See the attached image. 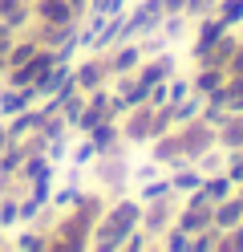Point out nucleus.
<instances>
[{
    "label": "nucleus",
    "mask_w": 243,
    "mask_h": 252,
    "mask_svg": "<svg viewBox=\"0 0 243 252\" xmlns=\"http://www.w3.org/2000/svg\"><path fill=\"white\" fill-rule=\"evenodd\" d=\"M223 94H227V110H231V114H243V77H227Z\"/></svg>",
    "instance_id": "obj_20"
},
{
    "label": "nucleus",
    "mask_w": 243,
    "mask_h": 252,
    "mask_svg": "<svg viewBox=\"0 0 243 252\" xmlns=\"http://www.w3.org/2000/svg\"><path fill=\"white\" fill-rule=\"evenodd\" d=\"M162 248H170V252H190V232H183V228H166V240H162Z\"/></svg>",
    "instance_id": "obj_22"
},
{
    "label": "nucleus",
    "mask_w": 243,
    "mask_h": 252,
    "mask_svg": "<svg viewBox=\"0 0 243 252\" xmlns=\"http://www.w3.org/2000/svg\"><path fill=\"white\" fill-rule=\"evenodd\" d=\"M215 143H219L223 151H235V147H243V114H227V122L215 130Z\"/></svg>",
    "instance_id": "obj_13"
},
{
    "label": "nucleus",
    "mask_w": 243,
    "mask_h": 252,
    "mask_svg": "<svg viewBox=\"0 0 243 252\" xmlns=\"http://www.w3.org/2000/svg\"><path fill=\"white\" fill-rule=\"evenodd\" d=\"M8 73V53H0V77Z\"/></svg>",
    "instance_id": "obj_30"
},
{
    "label": "nucleus",
    "mask_w": 243,
    "mask_h": 252,
    "mask_svg": "<svg viewBox=\"0 0 243 252\" xmlns=\"http://www.w3.org/2000/svg\"><path fill=\"white\" fill-rule=\"evenodd\" d=\"M178 143H183V159H199L203 151L215 147V126H207L203 118H194V122H183L178 126Z\"/></svg>",
    "instance_id": "obj_1"
},
{
    "label": "nucleus",
    "mask_w": 243,
    "mask_h": 252,
    "mask_svg": "<svg viewBox=\"0 0 243 252\" xmlns=\"http://www.w3.org/2000/svg\"><path fill=\"white\" fill-rule=\"evenodd\" d=\"M0 33H8V29H4V25H0Z\"/></svg>",
    "instance_id": "obj_31"
},
{
    "label": "nucleus",
    "mask_w": 243,
    "mask_h": 252,
    "mask_svg": "<svg viewBox=\"0 0 243 252\" xmlns=\"http://www.w3.org/2000/svg\"><path fill=\"white\" fill-rule=\"evenodd\" d=\"M45 122V114H41V106H28V110H21V114H12V118H4V130H8V143H21V138H28V134H37V126Z\"/></svg>",
    "instance_id": "obj_8"
},
{
    "label": "nucleus",
    "mask_w": 243,
    "mask_h": 252,
    "mask_svg": "<svg viewBox=\"0 0 243 252\" xmlns=\"http://www.w3.org/2000/svg\"><path fill=\"white\" fill-rule=\"evenodd\" d=\"M81 199H85V191H81L77 183H69V187H61V191H53V199H49V203H53L57 212H73Z\"/></svg>",
    "instance_id": "obj_17"
},
{
    "label": "nucleus",
    "mask_w": 243,
    "mask_h": 252,
    "mask_svg": "<svg viewBox=\"0 0 243 252\" xmlns=\"http://www.w3.org/2000/svg\"><path fill=\"white\" fill-rule=\"evenodd\" d=\"M89 138H93V147L102 151V155L118 151V143H122V126H118V118H106V122H97L93 130H89Z\"/></svg>",
    "instance_id": "obj_12"
},
{
    "label": "nucleus",
    "mask_w": 243,
    "mask_h": 252,
    "mask_svg": "<svg viewBox=\"0 0 243 252\" xmlns=\"http://www.w3.org/2000/svg\"><path fill=\"white\" fill-rule=\"evenodd\" d=\"M8 147V130H4V118H0V151Z\"/></svg>",
    "instance_id": "obj_29"
},
{
    "label": "nucleus",
    "mask_w": 243,
    "mask_h": 252,
    "mask_svg": "<svg viewBox=\"0 0 243 252\" xmlns=\"http://www.w3.org/2000/svg\"><path fill=\"white\" fill-rule=\"evenodd\" d=\"M37 86H0V118H12L21 114V110L37 106Z\"/></svg>",
    "instance_id": "obj_6"
},
{
    "label": "nucleus",
    "mask_w": 243,
    "mask_h": 252,
    "mask_svg": "<svg viewBox=\"0 0 243 252\" xmlns=\"http://www.w3.org/2000/svg\"><path fill=\"white\" fill-rule=\"evenodd\" d=\"M243 224V203L235 195H227L219 203H211V228H219V232H231Z\"/></svg>",
    "instance_id": "obj_9"
},
{
    "label": "nucleus",
    "mask_w": 243,
    "mask_h": 252,
    "mask_svg": "<svg viewBox=\"0 0 243 252\" xmlns=\"http://www.w3.org/2000/svg\"><path fill=\"white\" fill-rule=\"evenodd\" d=\"M8 244H12L16 252H21V248H49V236H45V232H16Z\"/></svg>",
    "instance_id": "obj_21"
},
{
    "label": "nucleus",
    "mask_w": 243,
    "mask_h": 252,
    "mask_svg": "<svg viewBox=\"0 0 243 252\" xmlns=\"http://www.w3.org/2000/svg\"><path fill=\"white\" fill-rule=\"evenodd\" d=\"M150 159H154L158 167H174V163H183V143H178V130L150 138Z\"/></svg>",
    "instance_id": "obj_10"
},
{
    "label": "nucleus",
    "mask_w": 243,
    "mask_h": 252,
    "mask_svg": "<svg viewBox=\"0 0 243 252\" xmlns=\"http://www.w3.org/2000/svg\"><path fill=\"white\" fill-rule=\"evenodd\" d=\"M215 4L219 0H187V21H199V17H207V12H215Z\"/></svg>",
    "instance_id": "obj_25"
},
{
    "label": "nucleus",
    "mask_w": 243,
    "mask_h": 252,
    "mask_svg": "<svg viewBox=\"0 0 243 252\" xmlns=\"http://www.w3.org/2000/svg\"><path fill=\"white\" fill-rule=\"evenodd\" d=\"M166 86H170V102H183L187 94H190V77H178V73H170V77H166Z\"/></svg>",
    "instance_id": "obj_26"
},
{
    "label": "nucleus",
    "mask_w": 243,
    "mask_h": 252,
    "mask_svg": "<svg viewBox=\"0 0 243 252\" xmlns=\"http://www.w3.org/2000/svg\"><path fill=\"white\" fill-rule=\"evenodd\" d=\"M223 82H227V69H223V65H211V61H203V65H194L190 90H194V94H203V98H207V94H215V90H219Z\"/></svg>",
    "instance_id": "obj_11"
},
{
    "label": "nucleus",
    "mask_w": 243,
    "mask_h": 252,
    "mask_svg": "<svg viewBox=\"0 0 243 252\" xmlns=\"http://www.w3.org/2000/svg\"><path fill=\"white\" fill-rule=\"evenodd\" d=\"M142 45H138V37L134 41H122V45H113V49L106 53V61H109V77H118V73H134L138 65H142Z\"/></svg>",
    "instance_id": "obj_4"
},
{
    "label": "nucleus",
    "mask_w": 243,
    "mask_h": 252,
    "mask_svg": "<svg viewBox=\"0 0 243 252\" xmlns=\"http://www.w3.org/2000/svg\"><path fill=\"white\" fill-rule=\"evenodd\" d=\"M97 159H102V151L93 147V138H89V134L69 151V163H73V167H85V163H97Z\"/></svg>",
    "instance_id": "obj_18"
},
{
    "label": "nucleus",
    "mask_w": 243,
    "mask_h": 252,
    "mask_svg": "<svg viewBox=\"0 0 243 252\" xmlns=\"http://www.w3.org/2000/svg\"><path fill=\"white\" fill-rule=\"evenodd\" d=\"M102 220H109L113 228H126V232H134L138 224H142V199L134 195V199H118V203H106V216Z\"/></svg>",
    "instance_id": "obj_7"
},
{
    "label": "nucleus",
    "mask_w": 243,
    "mask_h": 252,
    "mask_svg": "<svg viewBox=\"0 0 243 252\" xmlns=\"http://www.w3.org/2000/svg\"><path fill=\"white\" fill-rule=\"evenodd\" d=\"M166 195H174V187H170V175L166 179H158V175H150L142 187H138V199L142 203H154V199H166Z\"/></svg>",
    "instance_id": "obj_15"
},
{
    "label": "nucleus",
    "mask_w": 243,
    "mask_h": 252,
    "mask_svg": "<svg viewBox=\"0 0 243 252\" xmlns=\"http://www.w3.org/2000/svg\"><path fill=\"white\" fill-rule=\"evenodd\" d=\"M73 82H77L81 94H93V90L109 86V61H106V53H93L89 61L73 65Z\"/></svg>",
    "instance_id": "obj_2"
},
{
    "label": "nucleus",
    "mask_w": 243,
    "mask_h": 252,
    "mask_svg": "<svg viewBox=\"0 0 243 252\" xmlns=\"http://www.w3.org/2000/svg\"><path fill=\"white\" fill-rule=\"evenodd\" d=\"M162 4H166V12H183V8H187V0H162Z\"/></svg>",
    "instance_id": "obj_28"
},
{
    "label": "nucleus",
    "mask_w": 243,
    "mask_h": 252,
    "mask_svg": "<svg viewBox=\"0 0 243 252\" xmlns=\"http://www.w3.org/2000/svg\"><path fill=\"white\" fill-rule=\"evenodd\" d=\"M41 49H45V45L32 37V33H21V37L12 41V49H8V69H12V65H25V61H28V57H37Z\"/></svg>",
    "instance_id": "obj_14"
},
{
    "label": "nucleus",
    "mask_w": 243,
    "mask_h": 252,
    "mask_svg": "<svg viewBox=\"0 0 243 252\" xmlns=\"http://www.w3.org/2000/svg\"><path fill=\"white\" fill-rule=\"evenodd\" d=\"M32 21H45V25H77V8L69 0H32Z\"/></svg>",
    "instance_id": "obj_5"
},
{
    "label": "nucleus",
    "mask_w": 243,
    "mask_h": 252,
    "mask_svg": "<svg viewBox=\"0 0 243 252\" xmlns=\"http://www.w3.org/2000/svg\"><path fill=\"white\" fill-rule=\"evenodd\" d=\"M150 244H154V236H150V232H142V228H134V232L126 236V244H122V248H126V252H146Z\"/></svg>",
    "instance_id": "obj_24"
},
{
    "label": "nucleus",
    "mask_w": 243,
    "mask_h": 252,
    "mask_svg": "<svg viewBox=\"0 0 243 252\" xmlns=\"http://www.w3.org/2000/svg\"><path fill=\"white\" fill-rule=\"evenodd\" d=\"M174 106V118H178V126H183V122H194V118H199L203 114V94H187V98L183 102H170Z\"/></svg>",
    "instance_id": "obj_16"
},
{
    "label": "nucleus",
    "mask_w": 243,
    "mask_h": 252,
    "mask_svg": "<svg viewBox=\"0 0 243 252\" xmlns=\"http://www.w3.org/2000/svg\"><path fill=\"white\" fill-rule=\"evenodd\" d=\"M45 155H49L53 163L69 159V134H57V138H49V143H45Z\"/></svg>",
    "instance_id": "obj_23"
},
{
    "label": "nucleus",
    "mask_w": 243,
    "mask_h": 252,
    "mask_svg": "<svg viewBox=\"0 0 243 252\" xmlns=\"http://www.w3.org/2000/svg\"><path fill=\"white\" fill-rule=\"evenodd\" d=\"M150 114H154L150 102L126 110V114L118 118V126H122V143H150Z\"/></svg>",
    "instance_id": "obj_3"
},
{
    "label": "nucleus",
    "mask_w": 243,
    "mask_h": 252,
    "mask_svg": "<svg viewBox=\"0 0 243 252\" xmlns=\"http://www.w3.org/2000/svg\"><path fill=\"white\" fill-rule=\"evenodd\" d=\"M215 12H219V21H223L227 29H239V25H243V0H219Z\"/></svg>",
    "instance_id": "obj_19"
},
{
    "label": "nucleus",
    "mask_w": 243,
    "mask_h": 252,
    "mask_svg": "<svg viewBox=\"0 0 243 252\" xmlns=\"http://www.w3.org/2000/svg\"><path fill=\"white\" fill-rule=\"evenodd\" d=\"M227 77H243V41H239V49L231 53V61H227Z\"/></svg>",
    "instance_id": "obj_27"
}]
</instances>
